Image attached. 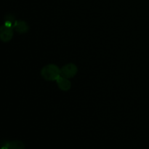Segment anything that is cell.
<instances>
[{"instance_id": "6da1fadb", "label": "cell", "mask_w": 149, "mask_h": 149, "mask_svg": "<svg viewBox=\"0 0 149 149\" xmlns=\"http://www.w3.org/2000/svg\"><path fill=\"white\" fill-rule=\"evenodd\" d=\"M42 77L47 81H55L61 77V69L54 64H49L44 67L41 71Z\"/></svg>"}, {"instance_id": "7a4b0ae2", "label": "cell", "mask_w": 149, "mask_h": 149, "mask_svg": "<svg viewBox=\"0 0 149 149\" xmlns=\"http://www.w3.org/2000/svg\"><path fill=\"white\" fill-rule=\"evenodd\" d=\"M13 36V26L10 23H4L0 27V40L4 42H8Z\"/></svg>"}, {"instance_id": "3957f363", "label": "cell", "mask_w": 149, "mask_h": 149, "mask_svg": "<svg viewBox=\"0 0 149 149\" xmlns=\"http://www.w3.org/2000/svg\"><path fill=\"white\" fill-rule=\"evenodd\" d=\"M77 71L78 69L76 65L73 63L66 64L61 69V76L67 79L72 78L77 74Z\"/></svg>"}, {"instance_id": "277c9868", "label": "cell", "mask_w": 149, "mask_h": 149, "mask_svg": "<svg viewBox=\"0 0 149 149\" xmlns=\"http://www.w3.org/2000/svg\"><path fill=\"white\" fill-rule=\"evenodd\" d=\"M57 84H58V87L63 91H68L71 89V83L67 78L63 77H59L56 80Z\"/></svg>"}, {"instance_id": "5b68a950", "label": "cell", "mask_w": 149, "mask_h": 149, "mask_svg": "<svg viewBox=\"0 0 149 149\" xmlns=\"http://www.w3.org/2000/svg\"><path fill=\"white\" fill-rule=\"evenodd\" d=\"M13 29L18 32L19 33H25L29 31V28L27 23L23 20H15L14 25H13Z\"/></svg>"}, {"instance_id": "8992f818", "label": "cell", "mask_w": 149, "mask_h": 149, "mask_svg": "<svg viewBox=\"0 0 149 149\" xmlns=\"http://www.w3.org/2000/svg\"><path fill=\"white\" fill-rule=\"evenodd\" d=\"M3 147L7 149H24V144L19 141H12V142H5L3 143Z\"/></svg>"}, {"instance_id": "52a82bcc", "label": "cell", "mask_w": 149, "mask_h": 149, "mask_svg": "<svg viewBox=\"0 0 149 149\" xmlns=\"http://www.w3.org/2000/svg\"><path fill=\"white\" fill-rule=\"evenodd\" d=\"M4 20H5V23H10L11 25H14L15 22V17L13 16V15L12 14H7L5 15V17H4Z\"/></svg>"}, {"instance_id": "ba28073f", "label": "cell", "mask_w": 149, "mask_h": 149, "mask_svg": "<svg viewBox=\"0 0 149 149\" xmlns=\"http://www.w3.org/2000/svg\"><path fill=\"white\" fill-rule=\"evenodd\" d=\"M0 149H7V148H6L5 147H3L2 146V147H1V148H0Z\"/></svg>"}]
</instances>
